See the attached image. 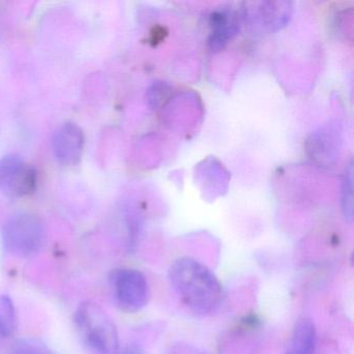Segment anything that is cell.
Segmentation results:
<instances>
[{"label":"cell","instance_id":"1","mask_svg":"<svg viewBox=\"0 0 354 354\" xmlns=\"http://www.w3.org/2000/svg\"><path fill=\"white\" fill-rule=\"evenodd\" d=\"M169 279L184 306L198 316L212 314L221 304L223 288L218 279L194 259H178L169 269Z\"/></svg>","mask_w":354,"mask_h":354},{"label":"cell","instance_id":"2","mask_svg":"<svg viewBox=\"0 0 354 354\" xmlns=\"http://www.w3.org/2000/svg\"><path fill=\"white\" fill-rule=\"evenodd\" d=\"M84 339L98 354H119V335L106 313L94 302H84L75 315Z\"/></svg>","mask_w":354,"mask_h":354},{"label":"cell","instance_id":"3","mask_svg":"<svg viewBox=\"0 0 354 354\" xmlns=\"http://www.w3.org/2000/svg\"><path fill=\"white\" fill-rule=\"evenodd\" d=\"M3 240L8 252L18 258H26L43 248L46 230L40 217L32 213H19L6 223Z\"/></svg>","mask_w":354,"mask_h":354},{"label":"cell","instance_id":"4","mask_svg":"<svg viewBox=\"0 0 354 354\" xmlns=\"http://www.w3.org/2000/svg\"><path fill=\"white\" fill-rule=\"evenodd\" d=\"M38 175L34 165L16 154L0 159V192L9 198H21L34 194Z\"/></svg>","mask_w":354,"mask_h":354},{"label":"cell","instance_id":"5","mask_svg":"<svg viewBox=\"0 0 354 354\" xmlns=\"http://www.w3.org/2000/svg\"><path fill=\"white\" fill-rule=\"evenodd\" d=\"M115 299L122 310L138 312L149 300L150 290L146 277L136 269H120L113 277Z\"/></svg>","mask_w":354,"mask_h":354},{"label":"cell","instance_id":"6","mask_svg":"<svg viewBox=\"0 0 354 354\" xmlns=\"http://www.w3.org/2000/svg\"><path fill=\"white\" fill-rule=\"evenodd\" d=\"M53 149L61 165L73 167L82 160L84 150V133L77 124L67 122L53 136Z\"/></svg>","mask_w":354,"mask_h":354},{"label":"cell","instance_id":"7","mask_svg":"<svg viewBox=\"0 0 354 354\" xmlns=\"http://www.w3.org/2000/svg\"><path fill=\"white\" fill-rule=\"evenodd\" d=\"M316 328L308 318H300L294 326L286 354H315Z\"/></svg>","mask_w":354,"mask_h":354},{"label":"cell","instance_id":"8","mask_svg":"<svg viewBox=\"0 0 354 354\" xmlns=\"http://www.w3.org/2000/svg\"><path fill=\"white\" fill-rule=\"evenodd\" d=\"M213 37L211 40L213 48H223L227 41L237 32V22L231 14L218 13L212 18Z\"/></svg>","mask_w":354,"mask_h":354},{"label":"cell","instance_id":"9","mask_svg":"<svg viewBox=\"0 0 354 354\" xmlns=\"http://www.w3.org/2000/svg\"><path fill=\"white\" fill-rule=\"evenodd\" d=\"M16 329V312L13 301L7 295H0V343L9 339Z\"/></svg>","mask_w":354,"mask_h":354},{"label":"cell","instance_id":"10","mask_svg":"<svg viewBox=\"0 0 354 354\" xmlns=\"http://www.w3.org/2000/svg\"><path fill=\"white\" fill-rule=\"evenodd\" d=\"M343 209L345 217L349 221L352 219V167H349V171L345 177L343 189Z\"/></svg>","mask_w":354,"mask_h":354},{"label":"cell","instance_id":"11","mask_svg":"<svg viewBox=\"0 0 354 354\" xmlns=\"http://www.w3.org/2000/svg\"><path fill=\"white\" fill-rule=\"evenodd\" d=\"M16 354H41V352H39L38 350L26 347L21 348V349L18 350V352Z\"/></svg>","mask_w":354,"mask_h":354},{"label":"cell","instance_id":"12","mask_svg":"<svg viewBox=\"0 0 354 354\" xmlns=\"http://www.w3.org/2000/svg\"><path fill=\"white\" fill-rule=\"evenodd\" d=\"M126 354H138L136 351H128L126 352Z\"/></svg>","mask_w":354,"mask_h":354}]
</instances>
